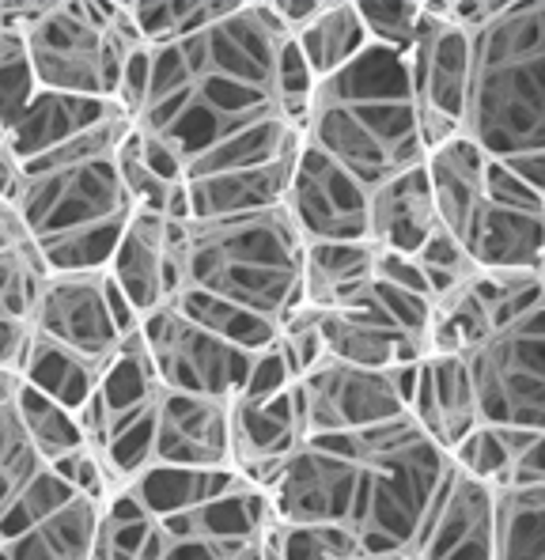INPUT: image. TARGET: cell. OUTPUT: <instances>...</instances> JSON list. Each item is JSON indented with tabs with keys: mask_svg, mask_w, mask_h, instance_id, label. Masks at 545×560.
<instances>
[{
	"mask_svg": "<svg viewBox=\"0 0 545 560\" xmlns=\"http://www.w3.org/2000/svg\"><path fill=\"white\" fill-rule=\"evenodd\" d=\"M20 378L35 386V390L49 394V398H57L61 406H69L72 413H80V409L95 398L103 368L88 364V360L72 357V352L57 349V345H49V341H43V337L31 334Z\"/></svg>",
	"mask_w": 545,
	"mask_h": 560,
	"instance_id": "32",
	"label": "cell"
},
{
	"mask_svg": "<svg viewBox=\"0 0 545 560\" xmlns=\"http://www.w3.org/2000/svg\"><path fill=\"white\" fill-rule=\"evenodd\" d=\"M0 152H4V129H0Z\"/></svg>",
	"mask_w": 545,
	"mask_h": 560,
	"instance_id": "47",
	"label": "cell"
},
{
	"mask_svg": "<svg viewBox=\"0 0 545 560\" xmlns=\"http://www.w3.org/2000/svg\"><path fill=\"white\" fill-rule=\"evenodd\" d=\"M318 326H322V341H326V357L345 360V364L386 372L394 364L425 360V345L413 341L406 329L394 323L391 311L379 303L375 288L363 300L349 303V307L318 311Z\"/></svg>",
	"mask_w": 545,
	"mask_h": 560,
	"instance_id": "22",
	"label": "cell"
},
{
	"mask_svg": "<svg viewBox=\"0 0 545 560\" xmlns=\"http://www.w3.org/2000/svg\"><path fill=\"white\" fill-rule=\"evenodd\" d=\"M266 4H269V12L277 15L280 27H285V35L292 38L318 20L322 8H326V0H266Z\"/></svg>",
	"mask_w": 545,
	"mask_h": 560,
	"instance_id": "44",
	"label": "cell"
},
{
	"mask_svg": "<svg viewBox=\"0 0 545 560\" xmlns=\"http://www.w3.org/2000/svg\"><path fill=\"white\" fill-rule=\"evenodd\" d=\"M409 417L417 420L448 455L482 424V409H477V390H474V375H469L466 357L420 360Z\"/></svg>",
	"mask_w": 545,
	"mask_h": 560,
	"instance_id": "23",
	"label": "cell"
},
{
	"mask_svg": "<svg viewBox=\"0 0 545 560\" xmlns=\"http://www.w3.org/2000/svg\"><path fill=\"white\" fill-rule=\"evenodd\" d=\"M497 538V489L477 477L462 474L451 463V474L428 512L425 530L417 534L413 560H492Z\"/></svg>",
	"mask_w": 545,
	"mask_h": 560,
	"instance_id": "18",
	"label": "cell"
},
{
	"mask_svg": "<svg viewBox=\"0 0 545 560\" xmlns=\"http://www.w3.org/2000/svg\"><path fill=\"white\" fill-rule=\"evenodd\" d=\"M98 523L103 504L80 497L46 466L12 512L0 518V560H91Z\"/></svg>",
	"mask_w": 545,
	"mask_h": 560,
	"instance_id": "11",
	"label": "cell"
},
{
	"mask_svg": "<svg viewBox=\"0 0 545 560\" xmlns=\"http://www.w3.org/2000/svg\"><path fill=\"white\" fill-rule=\"evenodd\" d=\"M489 167H492V155L482 144H474L466 133L443 140V144H436L425 155L436 212H440V224L451 235H459L466 228V220L474 217L477 201L485 194V183H489Z\"/></svg>",
	"mask_w": 545,
	"mask_h": 560,
	"instance_id": "26",
	"label": "cell"
},
{
	"mask_svg": "<svg viewBox=\"0 0 545 560\" xmlns=\"http://www.w3.org/2000/svg\"><path fill=\"white\" fill-rule=\"evenodd\" d=\"M482 424L545 432V300L500 318L466 352Z\"/></svg>",
	"mask_w": 545,
	"mask_h": 560,
	"instance_id": "8",
	"label": "cell"
},
{
	"mask_svg": "<svg viewBox=\"0 0 545 560\" xmlns=\"http://www.w3.org/2000/svg\"><path fill=\"white\" fill-rule=\"evenodd\" d=\"M379 246L357 243H308L303 250V303L315 311H337L363 300L375 280Z\"/></svg>",
	"mask_w": 545,
	"mask_h": 560,
	"instance_id": "27",
	"label": "cell"
},
{
	"mask_svg": "<svg viewBox=\"0 0 545 560\" xmlns=\"http://www.w3.org/2000/svg\"><path fill=\"white\" fill-rule=\"evenodd\" d=\"M303 140L371 189L425 163L406 57L368 46L341 72L318 80Z\"/></svg>",
	"mask_w": 545,
	"mask_h": 560,
	"instance_id": "3",
	"label": "cell"
},
{
	"mask_svg": "<svg viewBox=\"0 0 545 560\" xmlns=\"http://www.w3.org/2000/svg\"><path fill=\"white\" fill-rule=\"evenodd\" d=\"M269 560H371L345 526L272 523Z\"/></svg>",
	"mask_w": 545,
	"mask_h": 560,
	"instance_id": "38",
	"label": "cell"
},
{
	"mask_svg": "<svg viewBox=\"0 0 545 560\" xmlns=\"http://www.w3.org/2000/svg\"><path fill=\"white\" fill-rule=\"evenodd\" d=\"M454 238L477 269H542L545 194L492 160L482 201Z\"/></svg>",
	"mask_w": 545,
	"mask_h": 560,
	"instance_id": "13",
	"label": "cell"
},
{
	"mask_svg": "<svg viewBox=\"0 0 545 560\" xmlns=\"http://www.w3.org/2000/svg\"><path fill=\"white\" fill-rule=\"evenodd\" d=\"M440 212H436L432 183H428L425 163L402 171L371 189L368 201V238L379 250L413 254L440 232Z\"/></svg>",
	"mask_w": 545,
	"mask_h": 560,
	"instance_id": "24",
	"label": "cell"
},
{
	"mask_svg": "<svg viewBox=\"0 0 545 560\" xmlns=\"http://www.w3.org/2000/svg\"><path fill=\"white\" fill-rule=\"evenodd\" d=\"M503 435H508V443H511L508 485H542L545 481V432H531V428H503Z\"/></svg>",
	"mask_w": 545,
	"mask_h": 560,
	"instance_id": "42",
	"label": "cell"
},
{
	"mask_svg": "<svg viewBox=\"0 0 545 560\" xmlns=\"http://www.w3.org/2000/svg\"><path fill=\"white\" fill-rule=\"evenodd\" d=\"M413 261L420 266L428 288H432V303H440V300H448V295L462 292V288L477 277L474 258H469L466 246H462L459 238L448 232V228H440V232L428 238V243L413 254Z\"/></svg>",
	"mask_w": 545,
	"mask_h": 560,
	"instance_id": "40",
	"label": "cell"
},
{
	"mask_svg": "<svg viewBox=\"0 0 545 560\" xmlns=\"http://www.w3.org/2000/svg\"><path fill=\"white\" fill-rule=\"evenodd\" d=\"M0 12L23 31L38 88L57 95L114 103L129 49L148 46L129 15V0L121 4L43 0V4H0Z\"/></svg>",
	"mask_w": 545,
	"mask_h": 560,
	"instance_id": "7",
	"label": "cell"
},
{
	"mask_svg": "<svg viewBox=\"0 0 545 560\" xmlns=\"http://www.w3.org/2000/svg\"><path fill=\"white\" fill-rule=\"evenodd\" d=\"M292 160L269 163V167H251V171H228V175L189 178L186 183L189 217L220 220V217H243V212L277 209V205H285Z\"/></svg>",
	"mask_w": 545,
	"mask_h": 560,
	"instance_id": "28",
	"label": "cell"
},
{
	"mask_svg": "<svg viewBox=\"0 0 545 560\" xmlns=\"http://www.w3.org/2000/svg\"><path fill=\"white\" fill-rule=\"evenodd\" d=\"M43 469L46 463L15 413V401L0 406V518L12 512V504L38 481Z\"/></svg>",
	"mask_w": 545,
	"mask_h": 560,
	"instance_id": "37",
	"label": "cell"
},
{
	"mask_svg": "<svg viewBox=\"0 0 545 560\" xmlns=\"http://www.w3.org/2000/svg\"><path fill=\"white\" fill-rule=\"evenodd\" d=\"M231 4L235 0H129V15H134L140 38L160 49L217 23L220 15L231 12Z\"/></svg>",
	"mask_w": 545,
	"mask_h": 560,
	"instance_id": "34",
	"label": "cell"
},
{
	"mask_svg": "<svg viewBox=\"0 0 545 560\" xmlns=\"http://www.w3.org/2000/svg\"><path fill=\"white\" fill-rule=\"evenodd\" d=\"M134 129L126 110H114L103 126L20 163L12 205L35 238L49 273H91L111 266V254L137 212L118 167V148Z\"/></svg>",
	"mask_w": 545,
	"mask_h": 560,
	"instance_id": "2",
	"label": "cell"
},
{
	"mask_svg": "<svg viewBox=\"0 0 545 560\" xmlns=\"http://www.w3.org/2000/svg\"><path fill=\"white\" fill-rule=\"evenodd\" d=\"M492 560H545V481L497 489Z\"/></svg>",
	"mask_w": 545,
	"mask_h": 560,
	"instance_id": "31",
	"label": "cell"
},
{
	"mask_svg": "<svg viewBox=\"0 0 545 560\" xmlns=\"http://www.w3.org/2000/svg\"><path fill=\"white\" fill-rule=\"evenodd\" d=\"M357 12L371 46L394 49V54L406 57L420 35L425 0H360Z\"/></svg>",
	"mask_w": 545,
	"mask_h": 560,
	"instance_id": "39",
	"label": "cell"
},
{
	"mask_svg": "<svg viewBox=\"0 0 545 560\" xmlns=\"http://www.w3.org/2000/svg\"><path fill=\"white\" fill-rule=\"evenodd\" d=\"M235 469H186V466H152L129 485H121L118 492H126L129 500L152 518H167L201 508L205 500L220 497L231 481Z\"/></svg>",
	"mask_w": 545,
	"mask_h": 560,
	"instance_id": "29",
	"label": "cell"
},
{
	"mask_svg": "<svg viewBox=\"0 0 545 560\" xmlns=\"http://www.w3.org/2000/svg\"><path fill=\"white\" fill-rule=\"evenodd\" d=\"M360 458L349 435H311L295 447L262 489L272 523L288 526H349L357 500Z\"/></svg>",
	"mask_w": 545,
	"mask_h": 560,
	"instance_id": "12",
	"label": "cell"
},
{
	"mask_svg": "<svg viewBox=\"0 0 545 560\" xmlns=\"http://www.w3.org/2000/svg\"><path fill=\"white\" fill-rule=\"evenodd\" d=\"M175 307L182 315L194 318L197 326L209 329V334L224 337V341L239 345V349H246V352H262V349H269V345H277V326L251 315V311L235 307V303L217 300V295L182 292L175 300Z\"/></svg>",
	"mask_w": 545,
	"mask_h": 560,
	"instance_id": "35",
	"label": "cell"
},
{
	"mask_svg": "<svg viewBox=\"0 0 545 560\" xmlns=\"http://www.w3.org/2000/svg\"><path fill=\"white\" fill-rule=\"evenodd\" d=\"M38 92L43 88H38L23 31L0 12V129H4V137L27 114V106L35 103Z\"/></svg>",
	"mask_w": 545,
	"mask_h": 560,
	"instance_id": "36",
	"label": "cell"
},
{
	"mask_svg": "<svg viewBox=\"0 0 545 560\" xmlns=\"http://www.w3.org/2000/svg\"><path fill=\"white\" fill-rule=\"evenodd\" d=\"M49 269L20 212L0 201V368L20 372L35 334V307Z\"/></svg>",
	"mask_w": 545,
	"mask_h": 560,
	"instance_id": "21",
	"label": "cell"
},
{
	"mask_svg": "<svg viewBox=\"0 0 545 560\" xmlns=\"http://www.w3.org/2000/svg\"><path fill=\"white\" fill-rule=\"evenodd\" d=\"M371 186L322 155L315 144L300 140L288 175L285 209L303 243H357L368 238ZM371 243V238H368Z\"/></svg>",
	"mask_w": 545,
	"mask_h": 560,
	"instance_id": "16",
	"label": "cell"
},
{
	"mask_svg": "<svg viewBox=\"0 0 545 560\" xmlns=\"http://www.w3.org/2000/svg\"><path fill=\"white\" fill-rule=\"evenodd\" d=\"M308 443L300 378L272 398L231 401V469L254 485H266L277 466Z\"/></svg>",
	"mask_w": 545,
	"mask_h": 560,
	"instance_id": "20",
	"label": "cell"
},
{
	"mask_svg": "<svg viewBox=\"0 0 545 560\" xmlns=\"http://www.w3.org/2000/svg\"><path fill=\"white\" fill-rule=\"evenodd\" d=\"M300 398L303 420H308V440L311 435H352L409 413L391 372L345 364V360L334 357L318 360L300 378Z\"/></svg>",
	"mask_w": 545,
	"mask_h": 560,
	"instance_id": "17",
	"label": "cell"
},
{
	"mask_svg": "<svg viewBox=\"0 0 545 560\" xmlns=\"http://www.w3.org/2000/svg\"><path fill=\"white\" fill-rule=\"evenodd\" d=\"M148 77H152V46H137L129 49L126 65H121V84H118V98L114 103L134 118L144 103V92H148Z\"/></svg>",
	"mask_w": 545,
	"mask_h": 560,
	"instance_id": "43",
	"label": "cell"
},
{
	"mask_svg": "<svg viewBox=\"0 0 545 560\" xmlns=\"http://www.w3.org/2000/svg\"><path fill=\"white\" fill-rule=\"evenodd\" d=\"M152 466L231 469V401L163 386L152 424Z\"/></svg>",
	"mask_w": 545,
	"mask_h": 560,
	"instance_id": "19",
	"label": "cell"
},
{
	"mask_svg": "<svg viewBox=\"0 0 545 560\" xmlns=\"http://www.w3.org/2000/svg\"><path fill=\"white\" fill-rule=\"evenodd\" d=\"M148 352L155 360V372L167 390L182 394H205V398L235 401L243 390L251 364L258 352H246L224 337L209 334L197 326L189 315L171 303V307L155 311L140 323Z\"/></svg>",
	"mask_w": 545,
	"mask_h": 560,
	"instance_id": "14",
	"label": "cell"
},
{
	"mask_svg": "<svg viewBox=\"0 0 545 560\" xmlns=\"http://www.w3.org/2000/svg\"><path fill=\"white\" fill-rule=\"evenodd\" d=\"M15 413H20L23 428H27L31 443L43 455L46 466L61 463V458L77 455V451L88 447L84 424H80V413H72L69 406H61L57 398L35 390L31 383H20V394H15Z\"/></svg>",
	"mask_w": 545,
	"mask_h": 560,
	"instance_id": "33",
	"label": "cell"
},
{
	"mask_svg": "<svg viewBox=\"0 0 545 560\" xmlns=\"http://www.w3.org/2000/svg\"><path fill=\"white\" fill-rule=\"evenodd\" d=\"M288 35L266 0H235L197 35L152 49L134 126L189 178L292 160L303 133L285 118L277 61Z\"/></svg>",
	"mask_w": 545,
	"mask_h": 560,
	"instance_id": "1",
	"label": "cell"
},
{
	"mask_svg": "<svg viewBox=\"0 0 545 560\" xmlns=\"http://www.w3.org/2000/svg\"><path fill=\"white\" fill-rule=\"evenodd\" d=\"M114 110H121V106L103 103V98L38 92L35 103L27 106V114L8 129V137H4L8 152L20 163H31V160H38V155L54 152V148H65L77 137L91 133V129L103 126Z\"/></svg>",
	"mask_w": 545,
	"mask_h": 560,
	"instance_id": "25",
	"label": "cell"
},
{
	"mask_svg": "<svg viewBox=\"0 0 545 560\" xmlns=\"http://www.w3.org/2000/svg\"><path fill=\"white\" fill-rule=\"evenodd\" d=\"M20 372H4V368H0V406H12L15 401V394H20Z\"/></svg>",
	"mask_w": 545,
	"mask_h": 560,
	"instance_id": "45",
	"label": "cell"
},
{
	"mask_svg": "<svg viewBox=\"0 0 545 560\" xmlns=\"http://www.w3.org/2000/svg\"><path fill=\"white\" fill-rule=\"evenodd\" d=\"M303 235L285 205L220 220H189L186 284L277 326L303 303Z\"/></svg>",
	"mask_w": 545,
	"mask_h": 560,
	"instance_id": "5",
	"label": "cell"
},
{
	"mask_svg": "<svg viewBox=\"0 0 545 560\" xmlns=\"http://www.w3.org/2000/svg\"><path fill=\"white\" fill-rule=\"evenodd\" d=\"M186 235L189 220H167L160 212L137 209L111 254L106 277L144 323L148 315L171 307L186 284Z\"/></svg>",
	"mask_w": 545,
	"mask_h": 560,
	"instance_id": "15",
	"label": "cell"
},
{
	"mask_svg": "<svg viewBox=\"0 0 545 560\" xmlns=\"http://www.w3.org/2000/svg\"><path fill=\"white\" fill-rule=\"evenodd\" d=\"M451 463L454 469H462V474L500 489V485H508V474H511V443H508V435H503V428L477 424L474 432L451 451Z\"/></svg>",
	"mask_w": 545,
	"mask_h": 560,
	"instance_id": "41",
	"label": "cell"
},
{
	"mask_svg": "<svg viewBox=\"0 0 545 560\" xmlns=\"http://www.w3.org/2000/svg\"><path fill=\"white\" fill-rule=\"evenodd\" d=\"M466 137L545 194V0H508L474 35Z\"/></svg>",
	"mask_w": 545,
	"mask_h": 560,
	"instance_id": "4",
	"label": "cell"
},
{
	"mask_svg": "<svg viewBox=\"0 0 545 560\" xmlns=\"http://www.w3.org/2000/svg\"><path fill=\"white\" fill-rule=\"evenodd\" d=\"M375 560H413L409 553H398V557H375Z\"/></svg>",
	"mask_w": 545,
	"mask_h": 560,
	"instance_id": "46",
	"label": "cell"
},
{
	"mask_svg": "<svg viewBox=\"0 0 545 560\" xmlns=\"http://www.w3.org/2000/svg\"><path fill=\"white\" fill-rule=\"evenodd\" d=\"M406 69L428 152L443 140L466 133L469 84H474V35L459 23L436 15L425 0V20H420L417 43L406 54Z\"/></svg>",
	"mask_w": 545,
	"mask_h": 560,
	"instance_id": "10",
	"label": "cell"
},
{
	"mask_svg": "<svg viewBox=\"0 0 545 560\" xmlns=\"http://www.w3.org/2000/svg\"><path fill=\"white\" fill-rule=\"evenodd\" d=\"M292 43L300 46L303 61L315 72V80L341 72L345 65H352L371 46L368 31L360 23L357 0H326L318 20L311 27H303L300 35H292Z\"/></svg>",
	"mask_w": 545,
	"mask_h": 560,
	"instance_id": "30",
	"label": "cell"
},
{
	"mask_svg": "<svg viewBox=\"0 0 545 560\" xmlns=\"http://www.w3.org/2000/svg\"><path fill=\"white\" fill-rule=\"evenodd\" d=\"M137 326L140 318L121 300L106 269L49 273L35 307V337L95 368L111 364V357Z\"/></svg>",
	"mask_w": 545,
	"mask_h": 560,
	"instance_id": "9",
	"label": "cell"
},
{
	"mask_svg": "<svg viewBox=\"0 0 545 560\" xmlns=\"http://www.w3.org/2000/svg\"><path fill=\"white\" fill-rule=\"evenodd\" d=\"M360 481L345 530L375 557L409 553L451 474V455L409 413L349 435Z\"/></svg>",
	"mask_w": 545,
	"mask_h": 560,
	"instance_id": "6",
	"label": "cell"
}]
</instances>
